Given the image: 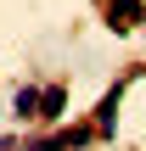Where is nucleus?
Listing matches in <instances>:
<instances>
[{"instance_id":"obj_2","label":"nucleus","mask_w":146,"mask_h":151,"mask_svg":"<svg viewBox=\"0 0 146 151\" xmlns=\"http://www.w3.org/2000/svg\"><path fill=\"white\" fill-rule=\"evenodd\" d=\"M118 106H124V84H113V90L101 95V106H96V134H113V129H118Z\"/></svg>"},{"instance_id":"obj_5","label":"nucleus","mask_w":146,"mask_h":151,"mask_svg":"<svg viewBox=\"0 0 146 151\" xmlns=\"http://www.w3.org/2000/svg\"><path fill=\"white\" fill-rule=\"evenodd\" d=\"M90 134H96V129H68V134H56V140H62V146H84Z\"/></svg>"},{"instance_id":"obj_1","label":"nucleus","mask_w":146,"mask_h":151,"mask_svg":"<svg viewBox=\"0 0 146 151\" xmlns=\"http://www.w3.org/2000/svg\"><path fill=\"white\" fill-rule=\"evenodd\" d=\"M101 17H107L113 34H129V28L146 22V6H141V0H101Z\"/></svg>"},{"instance_id":"obj_6","label":"nucleus","mask_w":146,"mask_h":151,"mask_svg":"<svg viewBox=\"0 0 146 151\" xmlns=\"http://www.w3.org/2000/svg\"><path fill=\"white\" fill-rule=\"evenodd\" d=\"M28 151H68V146H62V140H34Z\"/></svg>"},{"instance_id":"obj_3","label":"nucleus","mask_w":146,"mask_h":151,"mask_svg":"<svg viewBox=\"0 0 146 151\" xmlns=\"http://www.w3.org/2000/svg\"><path fill=\"white\" fill-rule=\"evenodd\" d=\"M39 95H45V90H17V95H11V112H17V118H39Z\"/></svg>"},{"instance_id":"obj_4","label":"nucleus","mask_w":146,"mask_h":151,"mask_svg":"<svg viewBox=\"0 0 146 151\" xmlns=\"http://www.w3.org/2000/svg\"><path fill=\"white\" fill-rule=\"evenodd\" d=\"M62 106H68L62 90H45V95H39V118H62Z\"/></svg>"}]
</instances>
